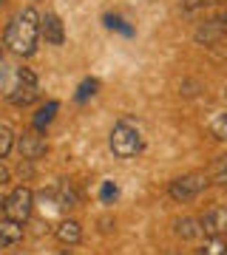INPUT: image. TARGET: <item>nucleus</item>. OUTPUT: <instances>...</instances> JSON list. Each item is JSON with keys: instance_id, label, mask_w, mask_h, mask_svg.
Segmentation results:
<instances>
[{"instance_id": "27", "label": "nucleus", "mask_w": 227, "mask_h": 255, "mask_svg": "<svg viewBox=\"0 0 227 255\" xmlns=\"http://www.w3.org/2000/svg\"><path fill=\"white\" fill-rule=\"evenodd\" d=\"M222 255H227V250H225V253H222Z\"/></svg>"}, {"instance_id": "6", "label": "nucleus", "mask_w": 227, "mask_h": 255, "mask_svg": "<svg viewBox=\"0 0 227 255\" xmlns=\"http://www.w3.org/2000/svg\"><path fill=\"white\" fill-rule=\"evenodd\" d=\"M205 238H222L227 233V207H210L199 219Z\"/></svg>"}, {"instance_id": "17", "label": "nucleus", "mask_w": 227, "mask_h": 255, "mask_svg": "<svg viewBox=\"0 0 227 255\" xmlns=\"http://www.w3.org/2000/svg\"><path fill=\"white\" fill-rule=\"evenodd\" d=\"M225 250H227V247L222 244V238H210V241H205V247H202L196 255H222Z\"/></svg>"}, {"instance_id": "7", "label": "nucleus", "mask_w": 227, "mask_h": 255, "mask_svg": "<svg viewBox=\"0 0 227 255\" xmlns=\"http://www.w3.org/2000/svg\"><path fill=\"white\" fill-rule=\"evenodd\" d=\"M196 43H202V46H216L219 40H225L227 37V23H225V17H213V20H208L205 26H199L196 28Z\"/></svg>"}, {"instance_id": "4", "label": "nucleus", "mask_w": 227, "mask_h": 255, "mask_svg": "<svg viewBox=\"0 0 227 255\" xmlns=\"http://www.w3.org/2000/svg\"><path fill=\"white\" fill-rule=\"evenodd\" d=\"M210 184V176L205 173H188V176H179V179H173L168 193H171L173 201H188V199H196L202 190H208Z\"/></svg>"}, {"instance_id": "14", "label": "nucleus", "mask_w": 227, "mask_h": 255, "mask_svg": "<svg viewBox=\"0 0 227 255\" xmlns=\"http://www.w3.org/2000/svg\"><path fill=\"white\" fill-rule=\"evenodd\" d=\"M11 147H14V130L9 125H0V159H6Z\"/></svg>"}, {"instance_id": "13", "label": "nucleus", "mask_w": 227, "mask_h": 255, "mask_svg": "<svg viewBox=\"0 0 227 255\" xmlns=\"http://www.w3.org/2000/svg\"><path fill=\"white\" fill-rule=\"evenodd\" d=\"M60 210H68V207H77V190H74L68 182L60 184V204H57Z\"/></svg>"}, {"instance_id": "10", "label": "nucleus", "mask_w": 227, "mask_h": 255, "mask_svg": "<svg viewBox=\"0 0 227 255\" xmlns=\"http://www.w3.org/2000/svg\"><path fill=\"white\" fill-rule=\"evenodd\" d=\"M23 241V227L20 221L11 219H0V247H14Z\"/></svg>"}, {"instance_id": "9", "label": "nucleus", "mask_w": 227, "mask_h": 255, "mask_svg": "<svg viewBox=\"0 0 227 255\" xmlns=\"http://www.w3.org/2000/svg\"><path fill=\"white\" fill-rule=\"evenodd\" d=\"M40 34L45 37V43H48V46H63L65 31H63L60 17H57V14H45L43 23H40Z\"/></svg>"}, {"instance_id": "11", "label": "nucleus", "mask_w": 227, "mask_h": 255, "mask_svg": "<svg viewBox=\"0 0 227 255\" xmlns=\"http://www.w3.org/2000/svg\"><path fill=\"white\" fill-rule=\"evenodd\" d=\"M54 236L60 238L63 244H77V241L82 238V230H80V224H77V221L68 219V221H60V224H57Z\"/></svg>"}, {"instance_id": "2", "label": "nucleus", "mask_w": 227, "mask_h": 255, "mask_svg": "<svg viewBox=\"0 0 227 255\" xmlns=\"http://www.w3.org/2000/svg\"><path fill=\"white\" fill-rule=\"evenodd\" d=\"M6 100L17 108H26L31 102L40 100V85H37V77L31 68H17L11 74V82L6 88Z\"/></svg>"}, {"instance_id": "29", "label": "nucleus", "mask_w": 227, "mask_h": 255, "mask_svg": "<svg viewBox=\"0 0 227 255\" xmlns=\"http://www.w3.org/2000/svg\"><path fill=\"white\" fill-rule=\"evenodd\" d=\"M0 43H6V40H0Z\"/></svg>"}, {"instance_id": "5", "label": "nucleus", "mask_w": 227, "mask_h": 255, "mask_svg": "<svg viewBox=\"0 0 227 255\" xmlns=\"http://www.w3.org/2000/svg\"><path fill=\"white\" fill-rule=\"evenodd\" d=\"M31 210H34V193L28 190V187H17V190H11V196L6 199V219L11 221H20V224H26L31 219Z\"/></svg>"}, {"instance_id": "24", "label": "nucleus", "mask_w": 227, "mask_h": 255, "mask_svg": "<svg viewBox=\"0 0 227 255\" xmlns=\"http://www.w3.org/2000/svg\"><path fill=\"white\" fill-rule=\"evenodd\" d=\"M0 213H6V199L0 196Z\"/></svg>"}, {"instance_id": "20", "label": "nucleus", "mask_w": 227, "mask_h": 255, "mask_svg": "<svg viewBox=\"0 0 227 255\" xmlns=\"http://www.w3.org/2000/svg\"><path fill=\"white\" fill-rule=\"evenodd\" d=\"M210 3H222V0H182V6H185L188 11L202 9V6H210Z\"/></svg>"}, {"instance_id": "26", "label": "nucleus", "mask_w": 227, "mask_h": 255, "mask_svg": "<svg viewBox=\"0 0 227 255\" xmlns=\"http://www.w3.org/2000/svg\"><path fill=\"white\" fill-rule=\"evenodd\" d=\"M3 3H6V0H0V6H3Z\"/></svg>"}, {"instance_id": "12", "label": "nucleus", "mask_w": 227, "mask_h": 255, "mask_svg": "<svg viewBox=\"0 0 227 255\" xmlns=\"http://www.w3.org/2000/svg\"><path fill=\"white\" fill-rule=\"evenodd\" d=\"M176 236H179V238H185V241H193V238L205 236V233H202L199 219H191V216H185V219H179V221H176Z\"/></svg>"}, {"instance_id": "15", "label": "nucleus", "mask_w": 227, "mask_h": 255, "mask_svg": "<svg viewBox=\"0 0 227 255\" xmlns=\"http://www.w3.org/2000/svg\"><path fill=\"white\" fill-rule=\"evenodd\" d=\"M210 133H213V139L227 142V114H219V117L210 122Z\"/></svg>"}, {"instance_id": "19", "label": "nucleus", "mask_w": 227, "mask_h": 255, "mask_svg": "<svg viewBox=\"0 0 227 255\" xmlns=\"http://www.w3.org/2000/svg\"><path fill=\"white\" fill-rule=\"evenodd\" d=\"M9 82H11V68L6 65V60L0 57V91H3V88H9Z\"/></svg>"}, {"instance_id": "1", "label": "nucleus", "mask_w": 227, "mask_h": 255, "mask_svg": "<svg viewBox=\"0 0 227 255\" xmlns=\"http://www.w3.org/2000/svg\"><path fill=\"white\" fill-rule=\"evenodd\" d=\"M40 23H43V17H40L31 6L17 11V14L11 17L9 28H6V37H3L6 46H9L17 57H31L37 51V40H40Z\"/></svg>"}, {"instance_id": "21", "label": "nucleus", "mask_w": 227, "mask_h": 255, "mask_svg": "<svg viewBox=\"0 0 227 255\" xmlns=\"http://www.w3.org/2000/svg\"><path fill=\"white\" fill-rule=\"evenodd\" d=\"M94 88H97V80H88V82H82L80 100H85V97H88V94H94Z\"/></svg>"}, {"instance_id": "28", "label": "nucleus", "mask_w": 227, "mask_h": 255, "mask_svg": "<svg viewBox=\"0 0 227 255\" xmlns=\"http://www.w3.org/2000/svg\"><path fill=\"white\" fill-rule=\"evenodd\" d=\"M63 255H71V253H63Z\"/></svg>"}, {"instance_id": "22", "label": "nucleus", "mask_w": 227, "mask_h": 255, "mask_svg": "<svg viewBox=\"0 0 227 255\" xmlns=\"http://www.w3.org/2000/svg\"><path fill=\"white\" fill-rule=\"evenodd\" d=\"M111 199H117V187L114 184H105L102 187V201H111Z\"/></svg>"}, {"instance_id": "25", "label": "nucleus", "mask_w": 227, "mask_h": 255, "mask_svg": "<svg viewBox=\"0 0 227 255\" xmlns=\"http://www.w3.org/2000/svg\"><path fill=\"white\" fill-rule=\"evenodd\" d=\"M222 17H225V23H227V11H225V14H222Z\"/></svg>"}, {"instance_id": "18", "label": "nucleus", "mask_w": 227, "mask_h": 255, "mask_svg": "<svg viewBox=\"0 0 227 255\" xmlns=\"http://www.w3.org/2000/svg\"><path fill=\"white\" fill-rule=\"evenodd\" d=\"M54 114H57V102H48V105H45V108L40 111V117L34 119V125H37V128L48 125V122H51V117H54Z\"/></svg>"}, {"instance_id": "8", "label": "nucleus", "mask_w": 227, "mask_h": 255, "mask_svg": "<svg viewBox=\"0 0 227 255\" xmlns=\"http://www.w3.org/2000/svg\"><path fill=\"white\" fill-rule=\"evenodd\" d=\"M17 147H20V156L23 159H40L45 153V139L37 133V130H26L23 136L17 139Z\"/></svg>"}, {"instance_id": "23", "label": "nucleus", "mask_w": 227, "mask_h": 255, "mask_svg": "<svg viewBox=\"0 0 227 255\" xmlns=\"http://www.w3.org/2000/svg\"><path fill=\"white\" fill-rule=\"evenodd\" d=\"M9 182V170H6V167H3V164H0V187H3V184Z\"/></svg>"}, {"instance_id": "3", "label": "nucleus", "mask_w": 227, "mask_h": 255, "mask_svg": "<svg viewBox=\"0 0 227 255\" xmlns=\"http://www.w3.org/2000/svg\"><path fill=\"white\" fill-rule=\"evenodd\" d=\"M108 145H111V150H114V156L131 159V156H136L139 150H142L145 142H142L139 128H134L131 122H117L114 130H111V136H108Z\"/></svg>"}, {"instance_id": "16", "label": "nucleus", "mask_w": 227, "mask_h": 255, "mask_svg": "<svg viewBox=\"0 0 227 255\" xmlns=\"http://www.w3.org/2000/svg\"><path fill=\"white\" fill-rule=\"evenodd\" d=\"M213 179H216L219 184H225V187H227V153L219 156L216 162H213Z\"/></svg>"}]
</instances>
